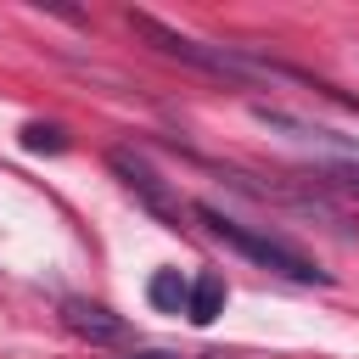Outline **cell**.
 Here are the masks:
<instances>
[{"instance_id":"cell-3","label":"cell","mask_w":359,"mask_h":359,"mask_svg":"<svg viewBox=\"0 0 359 359\" xmlns=\"http://www.w3.org/2000/svg\"><path fill=\"white\" fill-rule=\"evenodd\" d=\"M62 325H67L73 337H84V342H123V337H129V325H123L112 309L90 303V297H62Z\"/></svg>"},{"instance_id":"cell-1","label":"cell","mask_w":359,"mask_h":359,"mask_svg":"<svg viewBox=\"0 0 359 359\" xmlns=\"http://www.w3.org/2000/svg\"><path fill=\"white\" fill-rule=\"evenodd\" d=\"M230 252H241V258H252L258 269H269V275H280V280H297V286H331V269H320L303 247H292L286 236H269V230H258V224H241V219H230L224 208H213V202H196L191 208Z\"/></svg>"},{"instance_id":"cell-7","label":"cell","mask_w":359,"mask_h":359,"mask_svg":"<svg viewBox=\"0 0 359 359\" xmlns=\"http://www.w3.org/2000/svg\"><path fill=\"white\" fill-rule=\"evenodd\" d=\"M135 359H191V353H135ZM196 359H219V353H196Z\"/></svg>"},{"instance_id":"cell-6","label":"cell","mask_w":359,"mask_h":359,"mask_svg":"<svg viewBox=\"0 0 359 359\" xmlns=\"http://www.w3.org/2000/svg\"><path fill=\"white\" fill-rule=\"evenodd\" d=\"M22 146L28 151H67L62 123H22Z\"/></svg>"},{"instance_id":"cell-2","label":"cell","mask_w":359,"mask_h":359,"mask_svg":"<svg viewBox=\"0 0 359 359\" xmlns=\"http://www.w3.org/2000/svg\"><path fill=\"white\" fill-rule=\"evenodd\" d=\"M107 168L123 180V191H129V196H135L157 224H168V230H180V224H185V202H180V191H174V185H168V180H163L140 151L112 146V151H107Z\"/></svg>"},{"instance_id":"cell-4","label":"cell","mask_w":359,"mask_h":359,"mask_svg":"<svg viewBox=\"0 0 359 359\" xmlns=\"http://www.w3.org/2000/svg\"><path fill=\"white\" fill-rule=\"evenodd\" d=\"M185 314H191V325H213L224 314V280L219 275H196L191 292H185Z\"/></svg>"},{"instance_id":"cell-5","label":"cell","mask_w":359,"mask_h":359,"mask_svg":"<svg viewBox=\"0 0 359 359\" xmlns=\"http://www.w3.org/2000/svg\"><path fill=\"white\" fill-rule=\"evenodd\" d=\"M185 292H191V280H185L180 269H157L151 286H146L151 309H163V314H180V309H185Z\"/></svg>"}]
</instances>
